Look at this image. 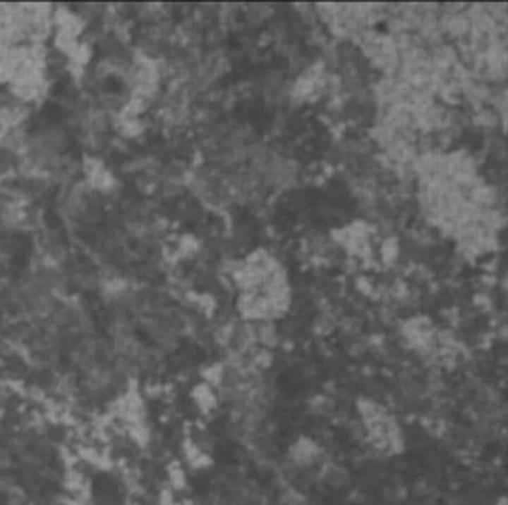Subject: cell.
Returning a JSON list of instances; mask_svg holds the SVG:
<instances>
[{"instance_id": "cell-1", "label": "cell", "mask_w": 508, "mask_h": 505, "mask_svg": "<svg viewBox=\"0 0 508 505\" xmlns=\"http://www.w3.org/2000/svg\"><path fill=\"white\" fill-rule=\"evenodd\" d=\"M497 505H507V499H504V497H500Z\"/></svg>"}]
</instances>
